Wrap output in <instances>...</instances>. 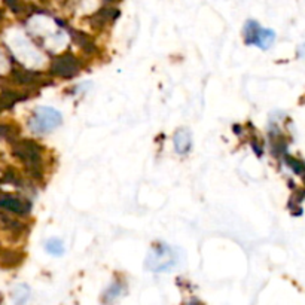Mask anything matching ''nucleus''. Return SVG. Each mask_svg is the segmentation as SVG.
<instances>
[{
  "mask_svg": "<svg viewBox=\"0 0 305 305\" xmlns=\"http://www.w3.org/2000/svg\"><path fill=\"white\" fill-rule=\"evenodd\" d=\"M12 150L14 155L24 163V166L27 167L29 173L36 177V179H42L43 176V160H42V146L39 143H36L34 140L30 138H21L17 140L12 144Z\"/></svg>",
  "mask_w": 305,
  "mask_h": 305,
  "instance_id": "obj_1",
  "label": "nucleus"
},
{
  "mask_svg": "<svg viewBox=\"0 0 305 305\" xmlns=\"http://www.w3.org/2000/svg\"><path fill=\"white\" fill-rule=\"evenodd\" d=\"M177 265V252L166 243H155L149 250L144 267L152 272L171 271Z\"/></svg>",
  "mask_w": 305,
  "mask_h": 305,
  "instance_id": "obj_2",
  "label": "nucleus"
},
{
  "mask_svg": "<svg viewBox=\"0 0 305 305\" xmlns=\"http://www.w3.org/2000/svg\"><path fill=\"white\" fill-rule=\"evenodd\" d=\"M61 124H63L61 113L57 109L46 107V106L36 107L30 121H29L30 130L36 134H48V133L54 131L55 128H58Z\"/></svg>",
  "mask_w": 305,
  "mask_h": 305,
  "instance_id": "obj_3",
  "label": "nucleus"
},
{
  "mask_svg": "<svg viewBox=\"0 0 305 305\" xmlns=\"http://www.w3.org/2000/svg\"><path fill=\"white\" fill-rule=\"evenodd\" d=\"M82 70V61L71 52H64L52 58L49 64V73L54 78L60 79H73Z\"/></svg>",
  "mask_w": 305,
  "mask_h": 305,
  "instance_id": "obj_4",
  "label": "nucleus"
},
{
  "mask_svg": "<svg viewBox=\"0 0 305 305\" xmlns=\"http://www.w3.org/2000/svg\"><path fill=\"white\" fill-rule=\"evenodd\" d=\"M119 18V9L115 6H103L96 14L91 15L90 23L94 30L102 32L109 24H113Z\"/></svg>",
  "mask_w": 305,
  "mask_h": 305,
  "instance_id": "obj_5",
  "label": "nucleus"
},
{
  "mask_svg": "<svg viewBox=\"0 0 305 305\" xmlns=\"http://www.w3.org/2000/svg\"><path fill=\"white\" fill-rule=\"evenodd\" d=\"M0 208H5L20 216H27L32 211V203L12 194H3L0 195Z\"/></svg>",
  "mask_w": 305,
  "mask_h": 305,
  "instance_id": "obj_6",
  "label": "nucleus"
},
{
  "mask_svg": "<svg viewBox=\"0 0 305 305\" xmlns=\"http://www.w3.org/2000/svg\"><path fill=\"white\" fill-rule=\"evenodd\" d=\"M68 36L71 37L73 43H74V45H78V46L82 49V52H84V54H87V55H96V54L99 52V48H97V45H96L94 39H93L90 34H87V33H84V32H81V30H76V29L68 27Z\"/></svg>",
  "mask_w": 305,
  "mask_h": 305,
  "instance_id": "obj_7",
  "label": "nucleus"
},
{
  "mask_svg": "<svg viewBox=\"0 0 305 305\" xmlns=\"http://www.w3.org/2000/svg\"><path fill=\"white\" fill-rule=\"evenodd\" d=\"M173 146L177 155H188L192 147V134L188 128H179L173 136Z\"/></svg>",
  "mask_w": 305,
  "mask_h": 305,
  "instance_id": "obj_8",
  "label": "nucleus"
},
{
  "mask_svg": "<svg viewBox=\"0 0 305 305\" xmlns=\"http://www.w3.org/2000/svg\"><path fill=\"white\" fill-rule=\"evenodd\" d=\"M127 292V286L125 283H122L121 280H115L113 283H110V286L103 292V304L113 305L118 299H121Z\"/></svg>",
  "mask_w": 305,
  "mask_h": 305,
  "instance_id": "obj_9",
  "label": "nucleus"
},
{
  "mask_svg": "<svg viewBox=\"0 0 305 305\" xmlns=\"http://www.w3.org/2000/svg\"><path fill=\"white\" fill-rule=\"evenodd\" d=\"M12 76H14L15 82H18L21 85H36L40 82V73L33 71V70H27V68H14Z\"/></svg>",
  "mask_w": 305,
  "mask_h": 305,
  "instance_id": "obj_10",
  "label": "nucleus"
},
{
  "mask_svg": "<svg viewBox=\"0 0 305 305\" xmlns=\"http://www.w3.org/2000/svg\"><path fill=\"white\" fill-rule=\"evenodd\" d=\"M261 24L255 20H247L244 27H243V37H244V43L247 46H253L255 45V40H256V36L261 30Z\"/></svg>",
  "mask_w": 305,
  "mask_h": 305,
  "instance_id": "obj_11",
  "label": "nucleus"
},
{
  "mask_svg": "<svg viewBox=\"0 0 305 305\" xmlns=\"http://www.w3.org/2000/svg\"><path fill=\"white\" fill-rule=\"evenodd\" d=\"M275 40V33L271 29H265V27H261L259 33L256 36V40H255V45L253 46H258L259 49L262 51H268L272 46Z\"/></svg>",
  "mask_w": 305,
  "mask_h": 305,
  "instance_id": "obj_12",
  "label": "nucleus"
},
{
  "mask_svg": "<svg viewBox=\"0 0 305 305\" xmlns=\"http://www.w3.org/2000/svg\"><path fill=\"white\" fill-rule=\"evenodd\" d=\"M283 163L292 170L293 174H296L299 177H305V163L302 160H299V158H296V157H293L290 154H286L283 157Z\"/></svg>",
  "mask_w": 305,
  "mask_h": 305,
  "instance_id": "obj_13",
  "label": "nucleus"
},
{
  "mask_svg": "<svg viewBox=\"0 0 305 305\" xmlns=\"http://www.w3.org/2000/svg\"><path fill=\"white\" fill-rule=\"evenodd\" d=\"M45 250L52 255V256H63L64 252H66V247H64V243L60 240V238H49L46 243H45Z\"/></svg>",
  "mask_w": 305,
  "mask_h": 305,
  "instance_id": "obj_14",
  "label": "nucleus"
},
{
  "mask_svg": "<svg viewBox=\"0 0 305 305\" xmlns=\"http://www.w3.org/2000/svg\"><path fill=\"white\" fill-rule=\"evenodd\" d=\"M30 296V289L27 286H20L15 293H14V298H15V302L17 304H24Z\"/></svg>",
  "mask_w": 305,
  "mask_h": 305,
  "instance_id": "obj_15",
  "label": "nucleus"
},
{
  "mask_svg": "<svg viewBox=\"0 0 305 305\" xmlns=\"http://www.w3.org/2000/svg\"><path fill=\"white\" fill-rule=\"evenodd\" d=\"M20 262H21V256H17V253H14V252H8L3 256V261H2V264L6 265V267H15Z\"/></svg>",
  "mask_w": 305,
  "mask_h": 305,
  "instance_id": "obj_16",
  "label": "nucleus"
},
{
  "mask_svg": "<svg viewBox=\"0 0 305 305\" xmlns=\"http://www.w3.org/2000/svg\"><path fill=\"white\" fill-rule=\"evenodd\" d=\"M250 146L253 149V152L258 155V157H262L264 155V146H262V141L256 137H252L250 138Z\"/></svg>",
  "mask_w": 305,
  "mask_h": 305,
  "instance_id": "obj_17",
  "label": "nucleus"
},
{
  "mask_svg": "<svg viewBox=\"0 0 305 305\" xmlns=\"http://www.w3.org/2000/svg\"><path fill=\"white\" fill-rule=\"evenodd\" d=\"M3 2L12 12H15V14L23 12V3L20 0H3Z\"/></svg>",
  "mask_w": 305,
  "mask_h": 305,
  "instance_id": "obj_18",
  "label": "nucleus"
},
{
  "mask_svg": "<svg viewBox=\"0 0 305 305\" xmlns=\"http://www.w3.org/2000/svg\"><path fill=\"white\" fill-rule=\"evenodd\" d=\"M18 134V130H14L9 125H0V137H8V138H14Z\"/></svg>",
  "mask_w": 305,
  "mask_h": 305,
  "instance_id": "obj_19",
  "label": "nucleus"
},
{
  "mask_svg": "<svg viewBox=\"0 0 305 305\" xmlns=\"http://www.w3.org/2000/svg\"><path fill=\"white\" fill-rule=\"evenodd\" d=\"M185 305H204V304H201V302H200V301H197V299H192V301L186 302Z\"/></svg>",
  "mask_w": 305,
  "mask_h": 305,
  "instance_id": "obj_20",
  "label": "nucleus"
},
{
  "mask_svg": "<svg viewBox=\"0 0 305 305\" xmlns=\"http://www.w3.org/2000/svg\"><path fill=\"white\" fill-rule=\"evenodd\" d=\"M298 54H299V55H305V43L298 49Z\"/></svg>",
  "mask_w": 305,
  "mask_h": 305,
  "instance_id": "obj_21",
  "label": "nucleus"
},
{
  "mask_svg": "<svg viewBox=\"0 0 305 305\" xmlns=\"http://www.w3.org/2000/svg\"><path fill=\"white\" fill-rule=\"evenodd\" d=\"M106 3H115V2H119V0H104Z\"/></svg>",
  "mask_w": 305,
  "mask_h": 305,
  "instance_id": "obj_22",
  "label": "nucleus"
},
{
  "mask_svg": "<svg viewBox=\"0 0 305 305\" xmlns=\"http://www.w3.org/2000/svg\"><path fill=\"white\" fill-rule=\"evenodd\" d=\"M2 18H3V14H2V11H0V21H2Z\"/></svg>",
  "mask_w": 305,
  "mask_h": 305,
  "instance_id": "obj_23",
  "label": "nucleus"
}]
</instances>
